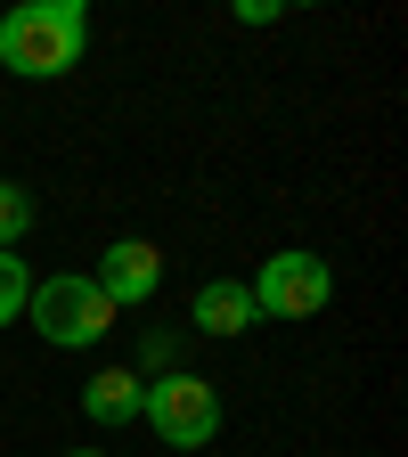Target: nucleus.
I'll list each match as a JSON object with an SVG mask.
<instances>
[{
  "instance_id": "nucleus-1",
  "label": "nucleus",
  "mask_w": 408,
  "mask_h": 457,
  "mask_svg": "<svg viewBox=\"0 0 408 457\" xmlns=\"http://www.w3.org/2000/svg\"><path fill=\"white\" fill-rule=\"evenodd\" d=\"M90 49V0H25L0 17V66L25 82H57L74 74Z\"/></svg>"
},
{
  "instance_id": "nucleus-8",
  "label": "nucleus",
  "mask_w": 408,
  "mask_h": 457,
  "mask_svg": "<svg viewBox=\"0 0 408 457\" xmlns=\"http://www.w3.org/2000/svg\"><path fill=\"white\" fill-rule=\"evenodd\" d=\"M25 228H33V188L25 180H0V253H17Z\"/></svg>"
},
{
  "instance_id": "nucleus-5",
  "label": "nucleus",
  "mask_w": 408,
  "mask_h": 457,
  "mask_svg": "<svg viewBox=\"0 0 408 457\" xmlns=\"http://www.w3.org/2000/svg\"><path fill=\"white\" fill-rule=\"evenodd\" d=\"M90 286H98V295H106L114 311H139V303H155V295H163V245H147V237H114V245L98 253Z\"/></svg>"
},
{
  "instance_id": "nucleus-2",
  "label": "nucleus",
  "mask_w": 408,
  "mask_h": 457,
  "mask_svg": "<svg viewBox=\"0 0 408 457\" xmlns=\"http://www.w3.org/2000/svg\"><path fill=\"white\" fill-rule=\"evenodd\" d=\"M246 295H254V319L295 327V319H319V311L335 303V270H327V253H311V245H286V253H270V262L246 278Z\"/></svg>"
},
{
  "instance_id": "nucleus-9",
  "label": "nucleus",
  "mask_w": 408,
  "mask_h": 457,
  "mask_svg": "<svg viewBox=\"0 0 408 457\" xmlns=\"http://www.w3.org/2000/svg\"><path fill=\"white\" fill-rule=\"evenodd\" d=\"M171 368H180V335H171V327H147L139 335V384H155V376H171Z\"/></svg>"
},
{
  "instance_id": "nucleus-11",
  "label": "nucleus",
  "mask_w": 408,
  "mask_h": 457,
  "mask_svg": "<svg viewBox=\"0 0 408 457\" xmlns=\"http://www.w3.org/2000/svg\"><path fill=\"white\" fill-rule=\"evenodd\" d=\"M66 457H106V449H66Z\"/></svg>"
},
{
  "instance_id": "nucleus-6",
  "label": "nucleus",
  "mask_w": 408,
  "mask_h": 457,
  "mask_svg": "<svg viewBox=\"0 0 408 457\" xmlns=\"http://www.w3.org/2000/svg\"><path fill=\"white\" fill-rule=\"evenodd\" d=\"M188 319H196V335H246L254 327V295H246V278H204L196 286V303H188Z\"/></svg>"
},
{
  "instance_id": "nucleus-4",
  "label": "nucleus",
  "mask_w": 408,
  "mask_h": 457,
  "mask_svg": "<svg viewBox=\"0 0 408 457\" xmlns=\"http://www.w3.org/2000/svg\"><path fill=\"white\" fill-rule=\"evenodd\" d=\"M25 319H33V327L57 343V352H90V343L114 327V303L98 295V286H90L82 270H57V278H41V286H33Z\"/></svg>"
},
{
  "instance_id": "nucleus-3",
  "label": "nucleus",
  "mask_w": 408,
  "mask_h": 457,
  "mask_svg": "<svg viewBox=\"0 0 408 457\" xmlns=\"http://www.w3.org/2000/svg\"><path fill=\"white\" fill-rule=\"evenodd\" d=\"M139 425L163 441V449H212L221 441V392L188 368H171L139 392Z\"/></svg>"
},
{
  "instance_id": "nucleus-7",
  "label": "nucleus",
  "mask_w": 408,
  "mask_h": 457,
  "mask_svg": "<svg viewBox=\"0 0 408 457\" xmlns=\"http://www.w3.org/2000/svg\"><path fill=\"white\" fill-rule=\"evenodd\" d=\"M139 376L131 368H98L90 384H82V417L98 425V433H114V425H139Z\"/></svg>"
},
{
  "instance_id": "nucleus-10",
  "label": "nucleus",
  "mask_w": 408,
  "mask_h": 457,
  "mask_svg": "<svg viewBox=\"0 0 408 457\" xmlns=\"http://www.w3.org/2000/svg\"><path fill=\"white\" fill-rule=\"evenodd\" d=\"M25 303H33V270H25L17 253H0V327H17Z\"/></svg>"
}]
</instances>
